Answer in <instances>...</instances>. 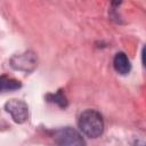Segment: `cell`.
I'll return each mask as SVG.
<instances>
[{"mask_svg":"<svg viewBox=\"0 0 146 146\" xmlns=\"http://www.w3.org/2000/svg\"><path fill=\"white\" fill-rule=\"evenodd\" d=\"M54 139L57 146H86V141L81 133L71 127L58 129Z\"/></svg>","mask_w":146,"mask_h":146,"instance_id":"obj_2","label":"cell"},{"mask_svg":"<svg viewBox=\"0 0 146 146\" xmlns=\"http://www.w3.org/2000/svg\"><path fill=\"white\" fill-rule=\"evenodd\" d=\"M21 87L22 83L18 80L14 78H9L8 75H0V92L17 90Z\"/></svg>","mask_w":146,"mask_h":146,"instance_id":"obj_6","label":"cell"},{"mask_svg":"<svg viewBox=\"0 0 146 146\" xmlns=\"http://www.w3.org/2000/svg\"><path fill=\"white\" fill-rule=\"evenodd\" d=\"M36 63H38L36 56L32 51H25L22 54H17L10 58L11 67L17 71H23V72L33 71L38 65Z\"/></svg>","mask_w":146,"mask_h":146,"instance_id":"obj_3","label":"cell"},{"mask_svg":"<svg viewBox=\"0 0 146 146\" xmlns=\"http://www.w3.org/2000/svg\"><path fill=\"white\" fill-rule=\"evenodd\" d=\"M46 99L49 102V103H55L57 104L59 107L62 108H66L67 105H68V102H67V98L64 94V91L62 89H59L58 91H56L55 94H48L46 96Z\"/></svg>","mask_w":146,"mask_h":146,"instance_id":"obj_7","label":"cell"},{"mask_svg":"<svg viewBox=\"0 0 146 146\" xmlns=\"http://www.w3.org/2000/svg\"><path fill=\"white\" fill-rule=\"evenodd\" d=\"M79 129L89 138H98L104 131V120L99 112L95 110L83 111L78 120Z\"/></svg>","mask_w":146,"mask_h":146,"instance_id":"obj_1","label":"cell"},{"mask_svg":"<svg viewBox=\"0 0 146 146\" xmlns=\"http://www.w3.org/2000/svg\"><path fill=\"white\" fill-rule=\"evenodd\" d=\"M5 110L10 114L11 119L18 123H24L29 117V106L21 99H10L5 104Z\"/></svg>","mask_w":146,"mask_h":146,"instance_id":"obj_4","label":"cell"},{"mask_svg":"<svg viewBox=\"0 0 146 146\" xmlns=\"http://www.w3.org/2000/svg\"><path fill=\"white\" fill-rule=\"evenodd\" d=\"M113 66H114V70L121 75L128 74L130 72V70H131L130 60H129V58L127 57V55L124 52H117L114 56Z\"/></svg>","mask_w":146,"mask_h":146,"instance_id":"obj_5","label":"cell"}]
</instances>
